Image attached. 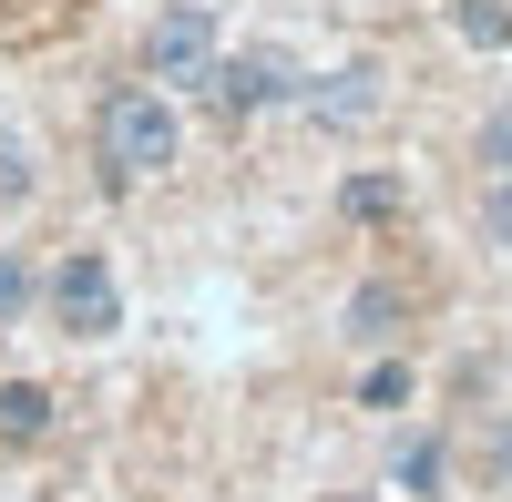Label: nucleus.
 Listing matches in <instances>:
<instances>
[{"mask_svg":"<svg viewBox=\"0 0 512 502\" xmlns=\"http://www.w3.org/2000/svg\"><path fill=\"white\" fill-rule=\"evenodd\" d=\"M93 154H103L113 185L175 175V164H185V113H175V93H164V82H113V93L93 103Z\"/></svg>","mask_w":512,"mask_h":502,"instance_id":"obj_1","label":"nucleus"},{"mask_svg":"<svg viewBox=\"0 0 512 502\" xmlns=\"http://www.w3.org/2000/svg\"><path fill=\"white\" fill-rule=\"evenodd\" d=\"M41 308H52L62 339H113V328H123V277L103 267V246H72V257H52V277H41Z\"/></svg>","mask_w":512,"mask_h":502,"instance_id":"obj_2","label":"nucleus"},{"mask_svg":"<svg viewBox=\"0 0 512 502\" xmlns=\"http://www.w3.org/2000/svg\"><path fill=\"white\" fill-rule=\"evenodd\" d=\"M297 93H308V72H297L277 41L267 52H236V62H205V82H195V103L216 113V123H246V113H287Z\"/></svg>","mask_w":512,"mask_h":502,"instance_id":"obj_3","label":"nucleus"},{"mask_svg":"<svg viewBox=\"0 0 512 502\" xmlns=\"http://www.w3.org/2000/svg\"><path fill=\"white\" fill-rule=\"evenodd\" d=\"M205 62H226V41H216V11L205 0H175V11H154V31H144V72L154 82H205Z\"/></svg>","mask_w":512,"mask_h":502,"instance_id":"obj_4","label":"nucleus"},{"mask_svg":"<svg viewBox=\"0 0 512 502\" xmlns=\"http://www.w3.org/2000/svg\"><path fill=\"white\" fill-rule=\"evenodd\" d=\"M297 113H308L318 134H359V123L379 113V62H338V72H318L308 93H297Z\"/></svg>","mask_w":512,"mask_h":502,"instance_id":"obj_5","label":"nucleus"},{"mask_svg":"<svg viewBox=\"0 0 512 502\" xmlns=\"http://www.w3.org/2000/svg\"><path fill=\"white\" fill-rule=\"evenodd\" d=\"M390 482H400L410 502H441V492H451V451H441V431H410V441L390 451Z\"/></svg>","mask_w":512,"mask_h":502,"instance_id":"obj_6","label":"nucleus"},{"mask_svg":"<svg viewBox=\"0 0 512 502\" xmlns=\"http://www.w3.org/2000/svg\"><path fill=\"white\" fill-rule=\"evenodd\" d=\"M400 205H410L400 175H349V185H338V216H349V226H390Z\"/></svg>","mask_w":512,"mask_h":502,"instance_id":"obj_7","label":"nucleus"},{"mask_svg":"<svg viewBox=\"0 0 512 502\" xmlns=\"http://www.w3.org/2000/svg\"><path fill=\"white\" fill-rule=\"evenodd\" d=\"M41 431H52V390L11 380V390H0V441H41Z\"/></svg>","mask_w":512,"mask_h":502,"instance_id":"obj_8","label":"nucleus"},{"mask_svg":"<svg viewBox=\"0 0 512 502\" xmlns=\"http://www.w3.org/2000/svg\"><path fill=\"white\" fill-rule=\"evenodd\" d=\"M41 308V267L21 257V246H0V328H21Z\"/></svg>","mask_w":512,"mask_h":502,"instance_id":"obj_9","label":"nucleus"},{"mask_svg":"<svg viewBox=\"0 0 512 502\" xmlns=\"http://www.w3.org/2000/svg\"><path fill=\"white\" fill-rule=\"evenodd\" d=\"M31 185H41V164H31V134H21L11 113H0V205H21Z\"/></svg>","mask_w":512,"mask_h":502,"instance_id":"obj_10","label":"nucleus"},{"mask_svg":"<svg viewBox=\"0 0 512 502\" xmlns=\"http://www.w3.org/2000/svg\"><path fill=\"white\" fill-rule=\"evenodd\" d=\"M390 318H400V287H359V298H349V328H359V339H390Z\"/></svg>","mask_w":512,"mask_h":502,"instance_id":"obj_11","label":"nucleus"},{"mask_svg":"<svg viewBox=\"0 0 512 502\" xmlns=\"http://www.w3.org/2000/svg\"><path fill=\"white\" fill-rule=\"evenodd\" d=\"M359 400H369V410H400V400H410V369H400V359H379L369 380H359Z\"/></svg>","mask_w":512,"mask_h":502,"instance_id":"obj_12","label":"nucleus"},{"mask_svg":"<svg viewBox=\"0 0 512 502\" xmlns=\"http://www.w3.org/2000/svg\"><path fill=\"white\" fill-rule=\"evenodd\" d=\"M482 164H492V175H512V103L482 113Z\"/></svg>","mask_w":512,"mask_h":502,"instance_id":"obj_13","label":"nucleus"},{"mask_svg":"<svg viewBox=\"0 0 512 502\" xmlns=\"http://www.w3.org/2000/svg\"><path fill=\"white\" fill-rule=\"evenodd\" d=\"M461 31H472V41H482V52H492V41H502V31H512V21H502V11H492V0H461Z\"/></svg>","mask_w":512,"mask_h":502,"instance_id":"obj_14","label":"nucleus"},{"mask_svg":"<svg viewBox=\"0 0 512 502\" xmlns=\"http://www.w3.org/2000/svg\"><path fill=\"white\" fill-rule=\"evenodd\" d=\"M482 216H492V246L512 257V175H492V205H482Z\"/></svg>","mask_w":512,"mask_h":502,"instance_id":"obj_15","label":"nucleus"},{"mask_svg":"<svg viewBox=\"0 0 512 502\" xmlns=\"http://www.w3.org/2000/svg\"><path fill=\"white\" fill-rule=\"evenodd\" d=\"M328 502H359V492H328Z\"/></svg>","mask_w":512,"mask_h":502,"instance_id":"obj_16","label":"nucleus"}]
</instances>
